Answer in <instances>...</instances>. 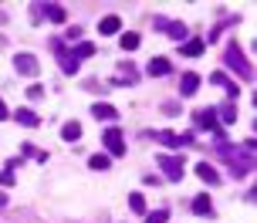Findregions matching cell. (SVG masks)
<instances>
[{
    "label": "cell",
    "instance_id": "obj_1",
    "mask_svg": "<svg viewBox=\"0 0 257 223\" xmlns=\"http://www.w3.org/2000/svg\"><path fill=\"white\" fill-rule=\"evenodd\" d=\"M217 156L230 166V176H233V179H244L247 172H250V166H254V152H240L237 145L223 142V139L217 142Z\"/></svg>",
    "mask_w": 257,
    "mask_h": 223
},
{
    "label": "cell",
    "instance_id": "obj_32",
    "mask_svg": "<svg viewBox=\"0 0 257 223\" xmlns=\"http://www.w3.org/2000/svg\"><path fill=\"white\" fill-rule=\"evenodd\" d=\"M0 118H7V105H4V98H0Z\"/></svg>",
    "mask_w": 257,
    "mask_h": 223
},
{
    "label": "cell",
    "instance_id": "obj_6",
    "mask_svg": "<svg viewBox=\"0 0 257 223\" xmlns=\"http://www.w3.org/2000/svg\"><path fill=\"white\" fill-rule=\"evenodd\" d=\"M14 68H17L24 78H34V75L41 71V65H38V58H34V54H17V58H14Z\"/></svg>",
    "mask_w": 257,
    "mask_h": 223
},
{
    "label": "cell",
    "instance_id": "obj_26",
    "mask_svg": "<svg viewBox=\"0 0 257 223\" xmlns=\"http://www.w3.org/2000/svg\"><path fill=\"white\" fill-rule=\"evenodd\" d=\"M128 206H132L136 213H146V199H142L139 193H132V196H128Z\"/></svg>",
    "mask_w": 257,
    "mask_h": 223
},
{
    "label": "cell",
    "instance_id": "obj_14",
    "mask_svg": "<svg viewBox=\"0 0 257 223\" xmlns=\"http://www.w3.org/2000/svg\"><path fill=\"white\" fill-rule=\"evenodd\" d=\"M17 122H21V125H27V129H34V125H41V118L34 115V112H31V108H17Z\"/></svg>",
    "mask_w": 257,
    "mask_h": 223
},
{
    "label": "cell",
    "instance_id": "obj_16",
    "mask_svg": "<svg viewBox=\"0 0 257 223\" xmlns=\"http://www.w3.org/2000/svg\"><path fill=\"white\" fill-rule=\"evenodd\" d=\"M91 115H95V118H108V122H112L118 112L112 105H105V102H95V105H91Z\"/></svg>",
    "mask_w": 257,
    "mask_h": 223
},
{
    "label": "cell",
    "instance_id": "obj_17",
    "mask_svg": "<svg viewBox=\"0 0 257 223\" xmlns=\"http://www.w3.org/2000/svg\"><path fill=\"white\" fill-rule=\"evenodd\" d=\"M166 31H169V38H173V41H190V27H186V24H169Z\"/></svg>",
    "mask_w": 257,
    "mask_h": 223
},
{
    "label": "cell",
    "instance_id": "obj_21",
    "mask_svg": "<svg viewBox=\"0 0 257 223\" xmlns=\"http://www.w3.org/2000/svg\"><path fill=\"white\" fill-rule=\"evenodd\" d=\"M156 139H159L163 145H183V139L176 135V132H156Z\"/></svg>",
    "mask_w": 257,
    "mask_h": 223
},
{
    "label": "cell",
    "instance_id": "obj_9",
    "mask_svg": "<svg viewBox=\"0 0 257 223\" xmlns=\"http://www.w3.org/2000/svg\"><path fill=\"white\" fill-rule=\"evenodd\" d=\"M180 51L186 54V58H200V54L206 51V41H200V38H190V41H183V44H180Z\"/></svg>",
    "mask_w": 257,
    "mask_h": 223
},
{
    "label": "cell",
    "instance_id": "obj_18",
    "mask_svg": "<svg viewBox=\"0 0 257 223\" xmlns=\"http://www.w3.org/2000/svg\"><path fill=\"white\" fill-rule=\"evenodd\" d=\"M61 135H64V142H78V139H81V125L71 122V125H64V129H61Z\"/></svg>",
    "mask_w": 257,
    "mask_h": 223
},
{
    "label": "cell",
    "instance_id": "obj_27",
    "mask_svg": "<svg viewBox=\"0 0 257 223\" xmlns=\"http://www.w3.org/2000/svg\"><path fill=\"white\" fill-rule=\"evenodd\" d=\"M166 220H169V210H156L146 216V223H166Z\"/></svg>",
    "mask_w": 257,
    "mask_h": 223
},
{
    "label": "cell",
    "instance_id": "obj_15",
    "mask_svg": "<svg viewBox=\"0 0 257 223\" xmlns=\"http://www.w3.org/2000/svg\"><path fill=\"white\" fill-rule=\"evenodd\" d=\"M193 213H200V216H213V203H210V196H196V199H193Z\"/></svg>",
    "mask_w": 257,
    "mask_h": 223
},
{
    "label": "cell",
    "instance_id": "obj_13",
    "mask_svg": "<svg viewBox=\"0 0 257 223\" xmlns=\"http://www.w3.org/2000/svg\"><path fill=\"white\" fill-rule=\"evenodd\" d=\"M213 85H223V88H227V95H230V98H240V92H237V85H233L230 78H227V75H223V71H217V75H213Z\"/></svg>",
    "mask_w": 257,
    "mask_h": 223
},
{
    "label": "cell",
    "instance_id": "obj_24",
    "mask_svg": "<svg viewBox=\"0 0 257 223\" xmlns=\"http://www.w3.org/2000/svg\"><path fill=\"white\" fill-rule=\"evenodd\" d=\"M220 118H223L227 125H233V122H237V105H223L220 108Z\"/></svg>",
    "mask_w": 257,
    "mask_h": 223
},
{
    "label": "cell",
    "instance_id": "obj_4",
    "mask_svg": "<svg viewBox=\"0 0 257 223\" xmlns=\"http://www.w3.org/2000/svg\"><path fill=\"white\" fill-rule=\"evenodd\" d=\"M159 169L166 172L169 179H183V172H186V162L180 156H159Z\"/></svg>",
    "mask_w": 257,
    "mask_h": 223
},
{
    "label": "cell",
    "instance_id": "obj_30",
    "mask_svg": "<svg viewBox=\"0 0 257 223\" xmlns=\"http://www.w3.org/2000/svg\"><path fill=\"white\" fill-rule=\"evenodd\" d=\"M163 112H166V115H176V112H180V102H163Z\"/></svg>",
    "mask_w": 257,
    "mask_h": 223
},
{
    "label": "cell",
    "instance_id": "obj_19",
    "mask_svg": "<svg viewBox=\"0 0 257 223\" xmlns=\"http://www.w3.org/2000/svg\"><path fill=\"white\" fill-rule=\"evenodd\" d=\"M118 27H122L118 17H105L102 24H98V31H102V34H118Z\"/></svg>",
    "mask_w": 257,
    "mask_h": 223
},
{
    "label": "cell",
    "instance_id": "obj_31",
    "mask_svg": "<svg viewBox=\"0 0 257 223\" xmlns=\"http://www.w3.org/2000/svg\"><path fill=\"white\" fill-rule=\"evenodd\" d=\"M153 24H156V31H166V27H169V21H166V17H163V14H159V17H156Z\"/></svg>",
    "mask_w": 257,
    "mask_h": 223
},
{
    "label": "cell",
    "instance_id": "obj_11",
    "mask_svg": "<svg viewBox=\"0 0 257 223\" xmlns=\"http://www.w3.org/2000/svg\"><path fill=\"white\" fill-rule=\"evenodd\" d=\"M149 75H153V78H166L169 75V61L166 58H153V61H149Z\"/></svg>",
    "mask_w": 257,
    "mask_h": 223
},
{
    "label": "cell",
    "instance_id": "obj_25",
    "mask_svg": "<svg viewBox=\"0 0 257 223\" xmlns=\"http://www.w3.org/2000/svg\"><path fill=\"white\" fill-rule=\"evenodd\" d=\"M21 152H24V156H31V159H38V162H48V152H41V149H34V145H24Z\"/></svg>",
    "mask_w": 257,
    "mask_h": 223
},
{
    "label": "cell",
    "instance_id": "obj_5",
    "mask_svg": "<svg viewBox=\"0 0 257 223\" xmlns=\"http://www.w3.org/2000/svg\"><path fill=\"white\" fill-rule=\"evenodd\" d=\"M196 125L206 132H213L217 139H223V125H217V112L213 108H203V112H196Z\"/></svg>",
    "mask_w": 257,
    "mask_h": 223
},
{
    "label": "cell",
    "instance_id": "obj_10",
    "mask_svg": "<svg viewBox=\"0 0 257 223\" xmlns=\"http://www.w3.org/2000/svg\"><path fill=\"white\" fill-rule=\"evenodd\" d=\"M196 176H200V179H203V183H210V186H217V183H220L217 169H213V166H210V162H200V166H196Z\"/></svg>",
    "mask_w": 257,
    "mask_h": 223
},
{
    "label": "cell",
    "instance_id": "obj_23",
    "mask_svg": "<svg viewBox=\"0 0 257 223\" xmlns=\"http://www.w3.org/2000/svg\"><path fill=\"white\" fill-rule=\"evenodd\" d=\"M71 54H75V61H81V58H91V54H95V44H78Z\"/></svg>",
    "mask_w": 257,
    "mask_h": 223
},
{
    "label": "cell",
    "instance_id": "obj_3",
    "mask_svg": "<svg viewBox=\"0 0 257 223\" xmlns=\"http://www.w3.org/2000/svg\"><path fill=\"white\" fill-rule=\"evenodd\" d=\"M48 44L54 48V54H58V61H61V68H64V75H75L78 61H75V54H71V51H64V41L54 38V41H48Z\"/></svg>",
    "mask_w": 257,
    "mask_h": 223
},
{
    "label": "cell",
    "instance_id": "obj_8",
    "mask_svg": "<svg viewBox=\"0 0 257 223\" xmlns=\"http://www.w3.org/2000/svg\"><path fill=\"white\" fill-rule=\"evenodd\" d=\"M105 145H108V152H112V156H122V152H125V145H122V129H118V125H112V129H105Z\"/></svg>",
    "mask_w": 257,
    "mask_h": 223
},
{
    "label": "cell",
    "instance_id": "obj_7",
    "mask_svg": "<svg viewBox=\"0 0 257 223\" xmlns=\"http://www.w3.org/2000/svg\"><path fill=\"white\" fill-rule=\"evenodd\" d=\"M34 14H44L51 24H64V17H68L61 4H34Z\"/></svg>",
    "mask_w": 257,
    "mask_h": 223
},
{
    "label": "cell",
    "instance_id": "obj_12",
    "mask_svg": "<svg viewBox=\"0 0 257 223\" xmlns=\"http://www.w3.org/2000/svg\"><path fill=\"white\" fill-rule=\"evenodd\" d=\"M196 88H200V75L186 71V75H183V81H180V92H183V95H193Z\"/></svg>",
    "mask_w": 257,
    "mask_h": 223
},
{
    "label": "cell",
    "instance_id": "obj_22",
    "mask_svg": "<svg viewBox=\"0 0 257 223\" xmlns=\"http://www.w3.org/2000/svg\"><path fill=\"white\" fill-rule=\"evenodd\" d=\"M14 166H17V162H11L7 169L0 172V186H14V183H17V176H14Z\"/></svg>",
    "mask_w": 257,
    "mask_h": 223
},
{
    "label": "cell",
    "instance_id": "obj_28",
    "mask_svg": "<svg viewBox=\"0 0 257 223\" xmlns=\"http://www.w3.org/2000/svg\"><path fill=\"white\" fill-rule=\"evenodd\" d=\"M88 166H91V169H108V156H91V162H88Z\"/></svg>",
    "mask_w": 257,
    "mask_h": 223
},
{
    "label": "cell",
    "instance_id": "obj_2",
    "mask_svg": "<svg viewBox=\"0 0 257 223\" xmlns=\"http://www.w3.org/2000/svg\"><path fill=\"white\" fill-rule=\"evenodd\" d=\"M223 61H227V65H230V68H233V71H237V75H240L244 81H250V78H254V68H250V61L244 58V51L237 48V41H233L230 48H227V54H223Z\"/></svg>",
    "mask_w": 257,
    "mask_h": 223
},
{
    "label": "cell",
    "instance_id": "obj_20",
    "mask_svg": "<svg viewBox=\"0 0 257 223\" xmlns=\"http://www.w3.org/2000/svg\"><path fill=\"white\" fill-rule=\"evenodd\" d=\"M118 44H122L125 51H136V48H139V34H136V31H128V34L118 38Z\"/></svg>",
    "mask_w": 257,
    "mask_h": 223
},
{
    "label": "cell",
    "instance_id": "obj_29",
    "mask_svg": "<svg viewBox=\"0 0 257 223\" xmlns=\"http://www.w3.org/2000/svg\"><path fill=\"white\" fill-rule=\"evenodd\" d=\"M27 98H34V102L44 98V88H41V85H31V88H27Z\"/></svg>",
    "mask_w": 257,
    "mask_h": 223
}]
</instances>
